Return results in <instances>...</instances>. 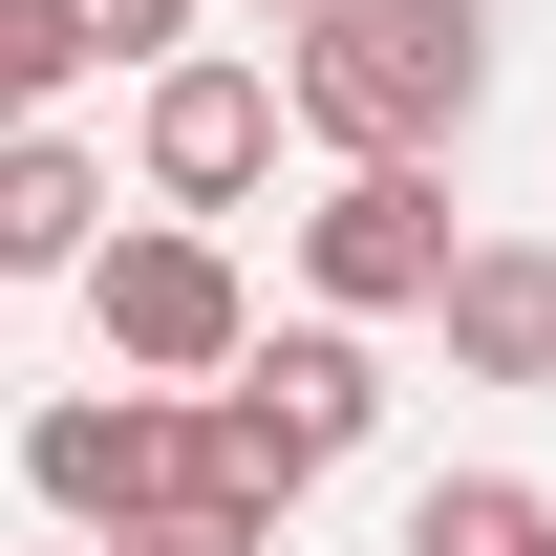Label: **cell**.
Instances as JSON below:
<instances>
[{
	"mask_svg": "<svg viewBox=\"0 0 556 556\" xmlns=\"http://www.w3.org/2000/svg\"><path fill=\"white\" fill-rule=\"evenodd\" d=\"M278 108L343 150V172H428L492 108V0H321L278 43Z\"/></svg>",
	"mask_w": 556,
	"mask_h": 556,
	"instance_id": "cell-1",
	"label": "cell"
},
{
	"mask_svg": "<svg viewBox=\"0 0 556 556\" xmlns=\"http://www.w3.org/2000/svg\"><path fill=\"white\" fill-rule=\"evenodd\" d=\"M364 428H386V364H364L343 321H300V343H257V364L193 407V492H257V514H300V492L343 471Z\"/></svg>",
	"mask_w": 556,
	"mask_h": 556,
	"instance_id": "cell-2",
	"label": "cell"
},
{
	"mask_svg": "<svg viewBox=\"0 0 556 556\" xmlns=\"http://www.w3.org/2000/svg\"><path fill=\"white\" fill-rule=\"evenodd\" d=\"M86 321H108V364H150V386H236V364H257V300H236V257H214L193 214L108 236V257H86Z\"/></svg>",
	"mask_w": 556,
	"mask_h": 556,
	"instance_id": "cell-3",
	"label": "cell"
},
{
	"mask_svg": "<svg viewBox=\"0 0 556 556\" xmlns=\"http://www.w3.org/2000/svg\"><path fill=\"white\" fill-rule=\"evenodd\" d=\"M22 492H43L65 535H129V514L193 492V407H172V386H65V407L22 428Z\"/></svg>",
	"mask_w": 556,
	"mask_h": 556,
	"instance_id": "cell-4",
	"label": "cell"
},
{
	"mask_svg": "<svg viewBox=\"0 0 556 556\" xmlns=\"http://www.w3.org/2000/svg\"><path fill=\"white\" fill-rule=\"evenodd\" d=\"M450 193L428 172H343V193L300 214V278H321V321H407V300H450Z\"/></svg>",
	"mask_w": 556,
	"mask_h": 556,
	"instance_id": "cell-5",
	"label": "cell"
},
{
	"mask_svg": "<svg viewBox=\"0 0 556 556\" xmlns=\"http://www.w3.org/2000/svg\"><path fill=\"white\" fill-rule=\"evenodd\" d=\"M129 150H150V193H172V214H236V193L278 172V65H150Z\"/></svg>",
	"mask_w": 556,
	"mask_h": 556,
	"instance_id": "cell-6",
	"label": "cell"
},
{
	"mask_svg": "<svg viewBox=\"0 0 556 556\" xmlns=\"http://www.w3.org/2000/svg\"><path fill=\"white\" fill-rule=\"evenodd\" d=\"M428 321H450V364H471V386H556V236H471Z\"/></svg>",
	"mask_w": 556,
	"mask_h": 556,
	"instance_id": "cell-7",
	"label": "cell"
},
{
	"mask_svg": "<svg viewBox=\"0 0 556 556\" xmlns=\"http://www.w3.org/2000/svg\"><path fill=\"white\" fill-rule=\"evenodd\" d=\"M65 257H108V172L65 129H22L0 150V278H65Z\"/></svg>",
	"mask_w": 556,
	"mask_h": 556,
	"instance_id": "cell-8",
	"label": "cell"
},
{
	"mask_svg": "<svg viewBox=\"0 0 556 556\" xmlns=\"http://www.w3.org/2000/svg\"><path fill=\"white\" fill-rule=\"evenodd\" d=\"M535 535H556L535 471H428V492H407V556H535Z\"/></svg>",
	"mask_w": 556,
	"mask_h": 556,
	"instance_id": "cell-9",
	"label": "cell"
},
{
	"mask_svg": "<svg viewBox=\"0 0 556 556\" xmlns=\"http://www.w3.org/2000/svg\"><path fill=\"white\" fill-rule=\"evenodd\" d=\"M86 65H108V43H86L65 0H0V150L43 129V108H65V86H86Z\"/></svg>",
	"mask_w": 556,
	"mask_h": 556,
	"instance_id": "cell-10",
	"label": "cell"
},
{
	"mask_svg": "<svg viewBox=\"0 0 556 556\" xmlns=\"http://www.w3.org/2000/svg\"><path fill=\"white\" fill-rule=\"evenodd\" d=\"M108 556H278V514H257V492H172V514H129Z\"/></svg>",
	"mask_w": 556,
	"mask_h": 556,
	"instance_id": "cell-11",
	"label": "cell"
},
{
	"mask_svg": "<svg viewBox=\"0 0 556 556\" xmlns=\"http://www.w3.org/2000/svg\"><path fill=\"white\" fill-rule=\"evenodd\" d=\"M86 43H108V65H193V0H65Z\"/></svg>",
	"mask_w": 556,
	"mask_h": 556,
	"instance_id": "cell-12",
	"label": "cell"
},
{
	"mask_svg": "<svg viewBox=\"0 0 556 556\" xmlns=\"http://www.w3.org/2000/svg\"><path fill=\"white\" fill-rule=\"evenodd\" d=\"M278 22H321V0H278Z\"/></svg>",
	"mask_w": 556,
	"mask_h": 556,
	"instance_id": "cell-13",
	"label": "cell"
},
{
	"mask_svg": "<svg viewBox=\"0 0 556 556\" xmlns=\"http://www.w3.org/2000/svg\"><path fill=\"white\" fill-rule=\"evenodd\" d=\"M65 556H108V535H65Z\"/></svg>",
	"mask_w": 556,
	"mask_h": 556,
	"instance_id": "cell-14",
	"label": "cell"
},
{
	"mask_svg": "<svg viewBox=\"0 0 556 556\" xmlns=\"http://www.w3.org/2000/svg\"><path fill=\"white\" fill-rule=\"evenodd\" d=\"M535 556H556V535H535Z\"/></svg>",
	"mask_w": 556,
	"mask_h": 556,
	"instance_id": "cell-15",
	"label": "cell"
}]
</instances>
